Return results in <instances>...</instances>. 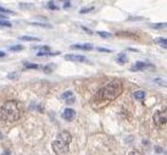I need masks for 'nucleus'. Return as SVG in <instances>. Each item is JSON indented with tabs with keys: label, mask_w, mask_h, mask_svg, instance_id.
Here are the masks:
<instances>
[{
	"label": "nucleus",
	"mask_w": 167,
	"mask_h": 155,
	"mask_svg": "<svg viewBox=\"0 0 167 155\" xmlns=\"http://www.w3.org/2000/svg\"><path fill=\"white\" fill-rule=\"evenodd\" d=\"M123 92V86L122 82L118 80H115L110 83H107L105 87H102L99 92L95 94L94 103L95 104H106V103L115 100L121 93Z\"/></svg>",
	"instance_id": "1"
},
{
	"label": "nucleus",
	"mask_w": 167,
	"mask_h": 155,
	"mask_svg": "<svg viewBox=\"0 0 167 155\" xmlns=\"http://www.w3.org/2000/svg\"><path fill=\"white\" fill-rule=\"evenodd\" d=\"M23 115V108L16 100H9L0 108V119L5 122L12 123L18 121Z\"/></svg>",
	"instance_id": "2"
},
{
	"label": "nucleus",
	"mask_w": 167,
	"mask_h": 155,
	"mask_svg": "<svg viewBox=\"0 0 167 155\" xmlns=\"http://www.w3.org/2000/svg\"><path fill=\"white\" fill-rule=\"evenodd\" d=\"M71 134L67 131H62L57 134L56 140L53 143V149L56 155H65L68 149H70V143H71Z\"/></svg>",
	"instance_id": "3"
},
{
	"label": "nucleus",
	"mask_w": 167,
	"mask_h": 155,
	"mask_svg": "<svg viewBox=\"0 0 167 155\" xmlns=\"http://www.w3.org/2000/svg\"><path fill=\"white\" fill-rule=\"evenodd\" d=\"M154 123L159 127H163L167 122V111L166 110H162V111H157L154 115Z\"/></svg>",
	"instance_id": "4"
},
{
	"label": "nucleus",
	"mask_w": 167,
	"mask_h": 155,
	"mask_svg": "<svg viewBox=\"0 0 167 155\" xmlns=\"http://www.w3.org/2000/svg\"><path fill=\"white\" fill-rule=\"evenodd\" d=\"M65 59L70 60V61H77V62H88L87 58L83 56V55H73V54L71 55V54H68V55L65 56Z\"/></svg>",
	"instance_id": "5"
},
{
	"label": "nucleus",
	"mask_w": 167,
	"mask_h": 155,
	"mask_svg": "<svg viewBox=\"0 0 167 155\" xmlns=\"http://www.w3.org/2000/svg\"><path fill=\"white\" fill-rule=\"evenodd\" d=\"M74 116H76V111L73 109H65V111H63L62 114V117L65 119L66 121H72L74 119Z\"/></svg>",
	"instance_id": "6"
},
{
	"label": "nucleus",
	"mask_w": 167,
	"mask_h": 155,
	"mask_svg": "<svg viewBox=\"0 0 167 155\" xmlns=\"http://www.w3.org/2000/svg\"><path fill=\"white\" fill-rule=\"evenodd\" d=\"M116 35L121 37V38H129V39L132 38V39H135V41L139 39V35L135 33H132V32H116Z\"/></svg>",
	"instance_id": "7"
},
{
	"label": "nucleus",
	"mask_w": 167,
	"mask_h": 155,
	"mask_svg": "<svg viewBox=\"0 0 167 155\" xmlns=\"http://www.w3.org/2000/svg\"><path fill=\"white\" fill-rule=\"evenodd\" d=\"M62 99L65 100V103L67 105H71V104L74 103V95H73L72 92H65L62 94Z\"/></svg>",
	"instance_id": "8"
},
{
	"label": "nucleus",
	"mask_w": 167,
	"mask_h": 155,
	"mask_svg": "<svg viewBox=\"0 0 167 155\" xmlns=\"http://www.w3.org/2000/svg\"><path fill=\"white\" fill-rule=\"evenodd\" d=\"M146 67H149V63L138 61V62L135 63V65L132 67V71H142V70H145Z\"/></svg>",
	"instance_id": "9"
},
{
	"label": "nucleus",
	"mask_w": 167,
	"mask_h": 155,
	"mask_svg": "<svg viewBox=\"0 0 167 155\" xmlns=\"http://www.w3.org/2000/svg\"><path fill=\"white\" fill-rule=\"evenodd\" d=\"M72 49H78V50H92L93 45L92 44H76L71 46Z\"/></svg>",
	"instance_id": "10"
},
{
	"label": "nucleus",
	"mask_w": 167,
	"mask_h": 155,
	"mask_svg": "<svg viewBox=\"0 0 167 155\" xmlns=\"http://www.w3.org/2000/svg\"><path fill=\"white\" fill-rule=\"evenodd\" d=\"M133 97L137 99V100H143L145 98V92L144 90H138V92H135L133 94Z\"/></svg>",
	"instance_id": "11"
},
{
	"label": "nucleus",
	"mask_w": 167,
	"mask_h": 155,
	"mask_svg": "<svg viewBox=\"0 0 167 155\" xmlns=\"http://www.w3.org/2000/svg\"><path fill=\"white\" fill-rule=\"evenodd\" d=\"M21 41H24V42H39V38H34V37H28V35H22L20 37Z\"/></svg>",
	"instance_id": "12"
},
{
	"label": "nucleus",
	"mask_w": 167,
	"mask_h": 155,
	"mask_svg": "<svg viewBox=\"0 0 167 155\" xmlns=\"http://www.w3.org/2000/svg\"><path fill=\"white\" fill-rule=\"evenodd\" d=\"M116 61L118 62V63H121V65H124V63L128 61V58L124 55V54H120L118 56H117V59H116Z\"/></svg>",
	"instance_id": "13"
},
{
	"label": "nucleus",
	"mask_w": 167,
	"mask_h": 155,
	"mask_svg": "<svg viewBox=\"0 0 167 155\" xmlns=\"http://www.w3.org/2000/svg\"><path fill=\"white\" fill-rule=\"evenodd\" d=\"M157 44H160L163 49H166L167 48V39L166 38H156V41H155Z\"/></svg>",
	"instance_id": "14"
},
{
	"label": "nucleus",
	"mask_w": 167,
	"mask_h": 155,
	"mask_svg": "<svg viewBox=\"0 0 167 155\" xmlns=\"http://www.w3.org/2000/svg\"><path fill=\"white\" fill-rule=\"evenodd\" d=\"M59 53H51V51H39L37 55L38 56H48V55H57Z\"/></svg>",
	"instance_id": "15"
},
{
	"label": "nucleus",
	"mask_w": 167,
	"mask_h": 155,
	"mask_svg": "<svg viewBox=\"0 0 167 155\" xmlns=\"http://www.w3.org/2000/svg\"><path fill=\"white\" fill-rule=\"evenodd\" d=\"M151 27L155 30H163V28H166V23H156V24H152Z\"/></svg>",
	"instance_id": "16"
},
{
	"label": "nucleus",
	"mask_w": 167,
	"mask_h": 155,
	"mask_svg": "<svg viewBox=\"0 0 167 155\" xmlns=\"http://www.w3.org/2000/svg\"><path fill=\"white\" fill-rule=\"evenodd\" d=\"M48 9H49V10H54V11L59 10V7L56 6V4H55L54 1H49V3H48Z\"/></svg>",
	"instance_id": "17"
},
{
	"label": "nucleus",
	"mask_w": 167,
	"mask_h": 155,
	"mask_svg": "<svg viewBox=\"0 0 167 155\" xmlns=\"http://www.w3.org/2000/svg\"><path fill=\"white\" fill-rule=\"evenodd\" d=\"M0 12H3V14H10V15H15L14 11H11L9 9H5V7H1L0 6Z\"/></svg>",
	"instance_id": "18"
},
{
	"label": "nucleus",
	"mask_w": 167,
	"mask_h": 155,
	"mask_svg": "<svg viewBox=\"0 0 167 155\" xmlns=\"http://www.w3.org/2000/svg\"><path fill=\"white\" fill-rule=\"evenodd\" d=\"M98 34H99L100 37H102V38H111V33H107V32H101V31H99Z\"/></svg>",
	"instance_id": "19"
},
{
	"label": "nucleus",
	"mask_w": 167,
	"mask_h": 155,
	"mask_svg": "<svg viewBox=\"0 0 167 155\" xmlns=\"http://www.w3.org/2000/svg\"><path fill=\"white\" fill-rule=\"evenodd\" d=\"M0 26H1V27H11V22H9V21H1V20H0Z\"/></svg>",
	"instance_id": "20"
},
{
	"label": "nucleus",
	"mask_w": 167,
	"mask_h": 155,
	"mask_svg": "<svg viewBox=\"0 0 167 155\" xmlns=\"http://www.w3.org/2000/svg\"><path fill=\"white\" fill-rule=\"evenodd\" d=\"M23 50V46L22 45H15V46H11L10 48V51H21Z\"/></svg>",
	"instance_id": "21"
},
{
	"label": "nucleus",
	"mask_w": 167,
	"mask_h": 155,
	"mask_svg": "<svg viewBox=\"0 0 167 155\" xmlns=\"http://www.w3.org/2000/svg\"><path fill=\"white\" fill-rule=\"evenodd\" d=\"M93 10H94V7H85L79 11V14H88V12H92Z\"/></svg>",
	"instance_id": "22"
},
{
	"label": "nucleus",
	"mask_w": 167,
	"mask_h": 155,
	"mask_svg": "<svg viewBox=\"0 0 167 155\" xmlns=\"http://www.w3.org/2000/svg\"><path fill=\"white\" fill-rule=\"evenodd\" d=\"M34 49H39L40 51H49V50H50V46H48V45H43V46H35Z\"/></svg>",
	"instance_id": "23"
},
{
	"label": "nucleus",
	"mask_w": 167,
	"mask_h": 155,
	"mask_svg": "<svg viewBox=\"0 0 167 155\" xmlns=\"http://www.w3.org/2000/svg\"><path fill=\"white\" fill-rule=\"evenodd\" d=\"M31 24L39 26V27H46V28H51V26H50V24H48V23H31Z\"/></svg>",
	"instance_id": "24"
},
{
	"label": "nucleus",
	"mask_w": 167,
	"mask_h": 155,
	"mask_svg": "<svg viewBox=\"0 0 167 155\" xmlns=\"http://www.w3.org/2000/svg\"><path fill=\"white\" fill-rule=\"evenodd\" d=\"M26 67L27 69H38L39 66H38L37 63H26Z\"/></svg>",
	"instance_id": "25"
},
{
	"label": "nucleus",
	"mask_w": 167,
	"mask_h": 155,
	"mask_svg": "<svg viewBox=\"0 0 167 155\" xmlns=\"http://www.w3.org/2000/svg\"><path fill=\"white\" fill-rule=\"evenodd\" d=\"M54 67H55V65H49V66H46V69H44V71L45 72H50Z\"/></svg>",
	"instance_id": "26"
},
{
	"label": "nucleus",
	"mask_w": 167,
	"mask_h": 155,
	"mask_svg": "<svg viewBox=\"0 0 167 155\" xmlns=\"http://www.w3.org/2000/svg\"><path fill=\"white\" fill-rule=\"evenodd\" d=\"M20 6H21V7H31V9L34 7L33 4H20Z\"/></svg>",
	"instance_id": "27"
},
{
	"label": "nucleus",
	"mask_w": 167,
	"mask_h": 155,
	"mask_svg": "<svg viewBox=\"0 0 167 155\" xmlns=\"http://www.w3.org/2000/svg\"><path fill=\"white\" fill-rule=\"evenodd\" d=\"M129 155H143L140 151H138V150H132L131 153H129Z\"/></svg>",
	"instance_id": "28"
},
{
	"label": "nucleus",
	"mask_w": 167,
	"mask_h": 155,
	"mask_svg": "<svg viewBox=\"0 0 167 155\" xmlns=\"http://www.w3.org/2000/svg\"><path fill=\"white\" fill-rule=\"evenodd\" d=\"M82 30H83V31H85V32H87L88 34H93V31H90V30H88L87 27H84V26H82Z\"/></svg>",
	"instance_id": "29"
},
{
	"label": "nucleus",
	"mask_w": 167,
	"mask_h": 155,
	"mask_svg": "<svg viewBox=\"0 0 167 155\" xmlns=\"http://www.w3.org/2000/svg\"><path fill=\"white\" fill-rule=\"evenodd\" d=\"M129 20H132V21H143L142 17H129Z\"/></svg>",
	"instance_id": "30"
},
{
	"label": "nucleus",
	"mask_w": 167,
	"mask_h": 155,
	"mask_svg": "<svg viewBox=\"0 0 167 155\" xmlns=\"http://www.w3.org/2000/svg\"><path fill=\"white\" fill-rule=\"evenodd\" d=\"M155 82H156V83H159V84H162V86H163V87H165V86H166V83H165V82H163V81H162V80H156V81H155Z\"/></svg>",
	"instance_id": "31"
},
{
	"label": "nucleus",
	"mask_w": 167,
	"mask_h": 155,
	"mask_svg": "<svg viewBox=\"0 0 167 155\" xmlns=\"http://www.w3.org/2000/svg\"><path fill=\"white\" fill-rule=\"evenodd\" d=\"M98 50H99V51H106V53H110V50L104 49V48H98Z\"/></svg>",
	"instance_id": "32"
},
{
	"label": "nucleus",
	"mask_w": 167,
	"mask_h": 155,
	"mask_svg": "<svg viewBox=\"0 0 167 155\" xmlns=\"http://www.w3.org/2000/svg\"><path fill=\"white\" fill-rule=\"evenodd\" d=\"M16 75H17V73H10V75H9V78H11V80H12V78H15V76H16Z\"/></svg>",
	"instance_id": "33"
},
{
	"label": "nucleus",
	"mask_w": 167,
	"mask_h": 155,
	"mask_svg": "<svg viewBox=\"0 0 167 155\" xmlns=\"http://www.w3.org/2000/svg\"><path fill=\"white\" fill-rule=\"evenodd\" d=\"M4 56H6V54L4 53V51H0V58H4Z\"/></svg>",
	"instance_id": "34"
},
{
	"label": "nucleus",
	"mask_w": 167,
	"mask_h": 155,
	"mask_svg": "<svg viewBox=\"0 0 167 155\" xmlns=\"http://www.w3.org/2000/svg\"><path fill=\"white\" fill-rule=\"evenodd\" d=\"M9 154H10V151H9V150H7V151H6V153H5V155H9ZM3 155H4V154H3Z\"/></svg>",
	"instance_id": "35"
},
{
	"label": "nucleus",
	"mask_w": 167,
	"mask_h": 155,
	"mask_svg": "<svg viewBox=\"0 0 167 155\" xmlns=\"http://www.w3.org/2000/svg\"><path fill=\"white\" fill-rule=\"evenodd\" d=\"M0 139H1V133H0Z\"/></svg>",
	"instance_id": "36"
}]
</instances>
